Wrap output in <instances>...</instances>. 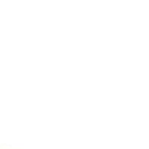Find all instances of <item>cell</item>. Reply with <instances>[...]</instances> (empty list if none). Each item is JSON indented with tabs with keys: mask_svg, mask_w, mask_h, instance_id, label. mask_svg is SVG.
<instances>
[]
</instances>
